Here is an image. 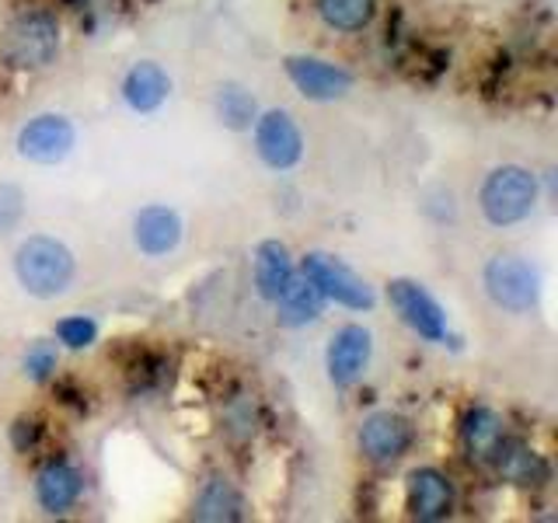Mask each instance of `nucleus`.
Segmentation results:
<instances>
[{
  "mask_svg": "<svg viewBox=\"0 0 558 523\" xmlns=\"http://www.w3.org/2000/svg\"><path fill=\"white\" fill-rule=\"evenodd\" d=\"M14 279L35 301H57L77 279L70 244L52 234H28L14 252Z\"/></svg>",
  "mask_w": 558,
  "mask_h": 523,
  "instance_id": "1",
  "label": "nucleus"
},
{
  "mask_svg": "<svg viewBox=\"0 0 558 523\" xmlns=\"http://www.w3.org/2000/svg\"><path fill=\"white\" fill-rule=\"evenodd\" d=\"M541 203L537 174L523 165H496L478 188V209L488 227H517L527 220Z\"/></svg>",
  "mask_w": 558,
  "mask_h": 523,
  "instance_id": "2",
  "label": "nucleus"
},
{
  "mask_svg": "<svg viewBox=\"0 0 558 523\" xmlns=\"http://www.w3.org/2000/svg\"><path fill=\"white\" fill-rule=\"evenodd\" d=\"M60 17L46 8H28L4 32V60L14 70H46L60 57Z\"/></svg>",
  "mask_w": 558,
  "mask_h": 523,
  "instance_id": "3",
  "label": "nucleus"
},
{
  "mask_svg": "<svg viewBox=\"0 0 558 523\" xmlns=\"http://www.w3.org/2000/svg\"><path fill=\"white\" fill-rule=\"evenodd\" d=\"M482 287L485 296L506 314H531L541 304V290H545V279L534 262L523 255L499 252L485 262L482 269Z\"/></svg>",
  "mask_w": 558,
  "mask_h": 523,
  "instance_id": "4",
  "label": "nucleus"
},
{
  "mask_svg": "<svg viewBox=\"0 0 558 523\" xmlns=\"http://www.w3.org/2000/svg\"><path fill=\"white\" fill-rule=\"evenodd\" d=\"M301 276H307L322 290L328 304H339L345 311H366V314L377 307V290L356 269H349L342 258L328 252H307L301 262Z\"/></svg>",
  "mask_w": 558,
  "mask_h": 523,
  "instance_id": "5",
  "label": "nucleus"
},
{
  "mask_svg": "<svg viewBox=\"0 0 558 523\" xmlns=\"http://www.w3.org/2000/svg\"><path fill=\"white\" fill-rule=\"evenodd\" d=\"M17 157H25L32 165H63L77 147V126L60 112H39L32 115L22 130H17Z\"/></svg>",
  "mask_w": 558,
  "mask_h": 523,
  "instance_id": "6",
  "label": "nucleus"
},
{
  "mask_svg": "<svg viewBox=\"0 0 558 523\" xmlns=\"http://www.w3.org/2000/svg\"><path fill=\"white\" fill-rule=\"evenodd\" d=\"M252 144L269 171H293L304 157V133L287 109L258 112L252 122Z\"/></svg>",
  "mask_w": 558,
  "mask_h": 523,
  "instance_id": "7",
  "label": "nucleus"
},
{
  "mask_svg": "<svg viewBox=\"0 0 558 523\" xmlns=\"http://www.w3.org/2000/svg\"><path fill=\"white\" fill-rule=\"evenodd\" d=\"M388 304L398 311V318L405 321V328H412L423 342H447L450 336L447 311L423 283H415V279H391Z\"/></svg>",
  "mask_w": 558,
  "mask_h": 523,
  "instance_id": "8",
  "label": "nucleus"
},
{
  "mask_svg": "<svg viewBox=\"0 0 558 523\" xmlns=\"http://www.w3.org/2000/svg\"><path fill=\"white\" fill-rule=\"evenodd\" d=\"M374 360V331L366 325H342L325 345V370L336 388H353Z\"/></svg>",
  "mask_w": 558,
  "mask_h": 523,
  "instance_id": "9",
  "label": "nucleus"
},
{
  "mask_svg": "<svg viewBox=\"0 0 558 523\" xmlns=\"http://www.w3.org/2000/svg\"><path fill=\"white\" fill-rule=\"evenodd\" d=\"M283 70L290 84L301 92L307 101H342L349 92H353V74L345 66L322 60V57H287Z\"/></svg>",
  "mask_w": 558,
  "mask_h": 523,
  "instance_id": "10",
  "label": "nucleus"
},
{
  "mask_svg": "<svg viewBox=\"0 0 558 523\" xmlns=\"http://www.w3.org/2000/svg\"><path fill=\"white\" fill-rule=\"evenodd\" d=\"M360 453L374 464H391L398 458H405L415 443V429L405 415L398 412H374L360 423L356 433Z\"/></svg>",
  "mask_w": 558,
  "mask_h": 523,
  "instance_id": "11",
  "label": "nucleus"
},
{
  "mask_svg": "<svg viewBox=\"0 0 558 523\" xmlns=\"http://www.w3.org/2000/svg\"><path fill=\"white\" fill-rule=\"evenodd\" d=\"M185 223L179 217V209H171L165 203H150L133 217V244L140 255L147 258H165L182 244Z\"/></svg>",
  "mask_w": 558,
  "mask_h": 523,
  "instance_id": "12",
  "label": "nucleus"
},
{
  "mask_svg": "<svg viewBox=\"0 0 558 523\" xmlns=\"http://www.w3.org/2000/svg\"><path fill=\"white\" fill-rule=\"evenodd\" d=\"M32 492H35V502H39L43 513L63 516V513H70L81 502V496H84V475L70 461L52 458V461H46L39 467Z\"/></svg>",
  "mask_w": 558,
  "mask_h": 523,
  "instance_id": "13",
  "label": "nucleus"
},
{
  "mask_svg": "<svg viewBox=\"0 0 558 523\" xmlns=\"http://www.w3.org/2000/svg\"><path fill=\"white\" fill-rule=\"evenodd\" d=\"M405 506L418 523H440L453 510V482L440 467H415L405 485Z\"/></svg>",
  "mask_w": 558,
  "mask_h": 523,
  "instance_id": "14",
  "label": "nucleus"
},
{
  "mask_svg": "<svg viewBox=\"0 0 558 523\" xmlns=\"http://www.w3.org/2000/svg\"><path fill=\"white\" fill-rule=\"evenodd\" d=\"M119 95L126 101V109L136 115H154L165 109V101L171 98V77L161 63L140 60L126 70V77L119 84Z\"/></svg>",
  "mask_w": 558,
  "mask_h": 523,
  "instance_id": "15",
  "label": "nucleus"
},
{
  "mask_svg": "<svg viewBox=\"0 0 558 523\" xmlns=\"http://www.w3.org/2000/svg\"><path fill=\"white\" fill-rule=\"evenodd\" d=\"M252 276H255V290L266 304H276V296L290 287V279L296 276L293 255L283 241H258L255 255H252Z\"/></svg>",
  "mask_w": 558,
  "mask_h": 523,
  "instance_id": "16",
  "label": "nucleus"
},
{
  "mask_svg": "<svg viewBox=\"0 0 558 523\" xmlns=\"http://www.w3.org/2000/svg\"><path fill=\"white\" fill-rule=\"evenodd\" d=\"M506 440V423L496 409L471 405L461 418V443L475 464H493L499 443Z\"/></svg>",
  "mask_w": 558,
  "mask_h": 523,
  "instance_id": "17",
  "label": "nucleus"
},
{
  "mask_svg": "<svg viewBox=\"0 0 558 523\" xmlns=\"http://www.w3.org/2000/svg\"><path fill=\"white\" fill-rule=\"evenodd\" d=\"M325 296L322 290L311 283L307 276H301V269H296V276L290 279V287L276 296V325L283 328H307L314 325L325 314Z\"/></svg>",
  "mask_w": 558,
  "mask_h": 523,
  "instance_id": "18",
  "label": "nucleus"
},
{
  "mask_svg": "<svg viewBox=\"0 0 558 523\" xmlns=\"http://www.w3.org/2000/svg\"><path fill=\"white\" fill-rule=\"evenodd\" d=\"M244 516V499L234 488L231 478L223 475H209L196 499H192V520H203V523H234Z\"/></svg>",
  "mask_w": 558,
  "mask_h": 523,
  "instance_id": "19",
  "label": "nucleus"
},
{
  "mask_svg": "<svg viewBox=\"0 0 558 523\" xmlns=\"http://www.w3.org/2000/svg\"><path fill=\"white\" fill-rule=\"evenodd\" d=\"M493 464L499 471V478L517 485V488H531V485H541L548 478V467H545V461H541V453L527 443H520V440H502Z\"/></svg>",
  "mask_w": 558,
  "mask_h": 523,
  "instance_id": "20",
  "label": "nucleus"
},
{
  "mask_svg": "<svg viewBox=\"0 0 558 523\" xmlns=\"http://www.w3.org/2000/svg\"><path fill=\"white\" fill-rule=\"evenodd\" d=\"M214 112L220 119V126L244 133V130H252V122L258 119V101L244 84L227 81L214 92Z\"/></svg>",
  "mask_w": 558,
  "mask_h": 523,
  "instance_id": "21",
  "label": "nucleus"
},
{
  "mask_svg": "<svg viewBox=\"0 0 558 523\" xmlns=\"http://www.w3.org/2000/svg\"><path fill=\"white\" fill-rule=\"evenodd\" d=\"M314 8H318L325 28L339 35H356L363 28H371L377 14V0H318Z\"/></svg>",
  "mask_w": 558,
  "mask_h": 523,
  "instance_id": "22",
  "label": "nucleus"
},
{
  "mask_svg": "<svg viewBox=\"0 0 558 523\" xmlns=\"http://www.w3.org/2000/svg\"><path fill=\"white\" fill-rule=\"evenodd\" d=\"M52 339L57 345L70 349V353H84L98 342V321L87 318V314H66L57 325H52Z\"/></svg>",
  "mask_w": 558,
  "mask_h": 523,
  "instance_id": "23",
  "label": "nucleus"
},
{
  "mask_svg": "<svg viewBox=\"0 0 558 523\" xmlns=\"http://www.w3.org/2000/svg\"><path fill=\"white\" fill-rule=\"evenodd\" d=\"M57 363H60V345L49 339H35L22 356V370L32 384H43L57 374Z\"/></svg>",
  "mask_w": 558,
  "mask_h": 523,
  "instance_id": "24",
  "label": "nucleus"
},
{
  "mask_svg": "<svg viewBox=\"0 0 558 523\" xmlns=\"http://www.w3.org/2000/svg\"><path fill=\"white\" fill-rule=\"evenodd\" d=\"M25 217V192L14 182H0V234L14 231Z\"/></svg>",
  "mask_w": 558,
  "mask_h": 523,
  "instance_id": "25",
  "label": "nucleus"
},
{
  "mask_svg": "<svg viewBox=\"0 0 558 523\" xmlns=\"http://www.w3.org/2000/svg\"><path fill=\"white\" fill-rule=\"evenodd\" d=\"M39 436H43L39 418H17V423L11 426V443L17 450H32L35 443H39Z\"/></svg>",
  "mask_w": 558,
  "mask_h": 523,
  "instance_id": "26",
  "label": "nucleus"
}]
</instances>
